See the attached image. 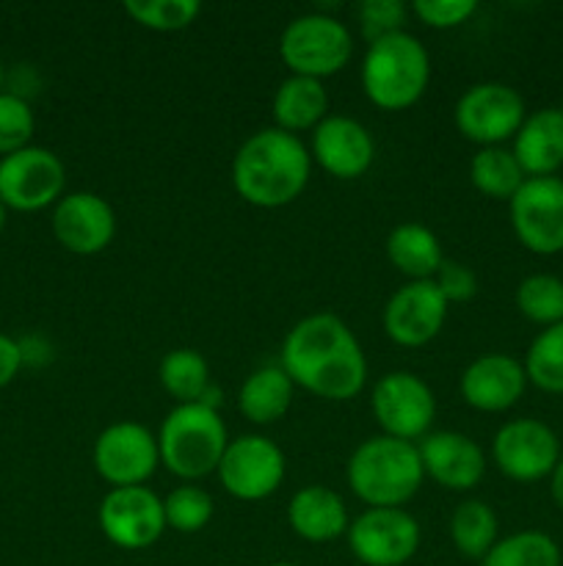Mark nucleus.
<instances>
[{"label": "nucleus", "instance_id": "39", "mask_svg": "<svg viewBox=\"0 0 563 566\" xmlns=\"http://www.w3.org/2000/svg\"><path fill=\"white\" fill-rule=\"evenodd\" d=\"M550 492H552V501L557 503V509H563V453L550 475Z\"/></svg>", "mask_w": 563, "mask_h": 566}, {"label": "nucleus", "instance_id": "22", "mask_svg": "<svg viewBox=\"0 0 563 566\" xmlns=\"http://www.w3.org/2000/svg\"><path fill=\"white\" fill-rule=\"evenodd\" d=\"M287 523L304 542L323 545L348 534V509L334 490L312 484L298 490L287 503Z\"/></svg>", "mask_w": 563, "mask_h": 566}, {"label": "nucleus", "instance_id": "16", "mask_svg": "<svg viewBox=\"0 0 563 566\" xmlns=\"http://www.w3.org/2000/svg\"><path fill=\"white\" fill-rule=\"evenodd\" d=\"M447 307L450 304L445 302L434 280L406 282L384 304L381 324L392 343L403 348H419L428 346L439 335L447 318Z\"/></svg>", "mask_w": 563, "mask_h": 566}, {"label": "nucleus", "instance_id": "6", "mask_svg": "<svg viewBox=\"0 0 563 566\" xmlns=\"http://www.w3.org/2000/svg\"><path fill=\"white\" fill-rule=\"evenodd\" d=\"M351 31L337 17L320 14V11L287 22L279 39V55L287 70L293 75L315 77V81L337 75L351 61Z\"/></svg>", "mask_w": 563, "mask_h": 566}, {"label": "nucleus", "instance_id": "19", "mask_svg": "<svg viewBox=\"0 0 563 566\" xmlns=\"http://www.w3.org/2000/svg\"><path fill=\"white\" fill-rule=\"evenodd\" d=\"M428 479L453 492H467L486 475V457L478 442L458 431H434L417 446Z\"/></svg>", "mask_w": 563, "mask_h": 566}, {"label": "nucleus", "instance_id": "35", "mask_svg": "<svg viewBox=\"0 0 563 566\" xmlns=\"http://www.w3.org/2000/svg\"><path fill=\"white\" fill-rule=\"evenodd\" d=\"M359 28L368 44L403 31L406 25V6L401 0H362L357 9Z\"/></svg>", "mask_w": 563, "mask_h": 566}, {"label": "nucleus", "instance_id": "9", "mask_svg": "<svg viewBox=\"0 0 563 566\" xmlns=\"http://www.w3.org/2000/svg\"><path fill=\"white\" fill-rule=\"evenodd\" d=\"M370 407L381 431L403 442L423 440L436 418L434 392L408 370H392L381 376L370 396Z\"/></svg>", "mask_w": 563, "mask_h": 566}, {"label": "nucleus", "instance_id": "33", "mask_svg": "<svg viewBox=\"0 0 563 566\" xmlns=\"http://www.w3.org/2000/svg\"><path fill=\"white\" fill-rule=\"evenodd\" d=\"M213 497L202 486L182 484L163 497L166 528L177 534H196L213 520Z\"/></svg>", "mask_w": 563, "mask_h": 566}, {"label": "nucleus", "instance_id": "41", "mask_svg": "<svg viewBox=\"0 0 563 566\" xmlns=\"http://www.w3.org/2000/svg\"><path fill=\"white\" fill-rule=\"evenodd\" d=\"M270 566H298V564H293V562H276V564H270Z\"/></svg>", "mask_w": 563, "mask_h": 566}, {"label": "nucleus", "instance_id": "20", "mask_svg": "<svg viewBox=\"0 0 563 566\" xmlns=\"http://www.w3.org/2000/svg\"><path fill=\"white\" fill-rule=\"evenodd\" d=\"M461 398L478 412H506L528 387V374L519 359L508 354H484L461 374Z\"/></svg>", "mask_w": 563, "mask_h": 566}, {"label": "nucleus", "instance_id": "3", "mask_svg": "<svg viewBox=\"0 0 563 566\" xmlns=\"http://www.w3.org/2000/svg\"><path fill=\"white\" fill-rule=\"evenodd\" d=\"M346 479L368 509H403L423 486L425 470L414 442L379 434L359 442L346 464Z\"/></svg>", "mask_w": 563, "mask_h": 566}, {"label": "nucleus", "instance_id": "32", "mask_svg": "<svg viewBox=\"0 0 563 566\" xmlns=\"http://www.w3.org/2000/svg\"><path fill=\"white\" fill-rule=\"evenodd\" d=\"M121 9L141 28H149V31L158 33H171L185 31L188 25H193L202 6L196 0H125Z\"/></svg>", "mask_w": 563, "mask_h": 566}, {"label": "nucleus", "instance_id": "23", "mask_svg": "<svg viewBox=\"0 0 563 566\" xmlns=\"http://www.w3.org/2000/svg\"><path fill=\"white\" fill-rule=\"evenodd\" d=\"M326 111H329V94H326L323 81L301 75H290L287 81H282L274 94V103H270L276 127L293 133V136L315 130L329 116Z\"/></svg>", "mask_w": 563, "mask_h": 566}, {"label": "nucleus", "instance_id": "26", "mask_svg": "<svg viewBox=\"0 0 563 566\" xmlns=\"http://www.w3.org/2000/svg\"><path fill=\"white\" fill-rule=\"evenodd\" d=\"M450 542L464 558L484 562L486 553L497 545V514L489 503L484 501H464L458 503L450 517Z\"/></svg>", "mask_w": 563, "mask_h": 566}, {"label": "nucleus", "instance_id": "4", "mask_svg": "<svg viewBox=\"0 0 563 566\" xmlns=\"http://www.w3.org/2000/svg\"><path fill=\"white\" fill-rule=\"evenodd\" d=\"M362 92L375 108L406 111L425 94L431 81V59L417 36L390 33L368 44L362 59Z\"/></svg>", "mask_w": 563, "mask_h": 566}, {"label": "nucleus", "instance_id": "36", "mask_svg": "<svg viewBox=\"0 0 563 566\" xmlns=\"http://www.w3.org/2000/svg\"><path fill=\"white\" fill-rule=\"evenodd\" d=\"M412 11L417 20L428 28H458L478 11L475 0H414Z\"/></svg>", "mask_w": 563, "mask_h": 566}, {"label": "nucleus", "instance_id": "13", "mask_svg": "<svg viewBox=\"0 0 563 566\" xmlns=\"http://www.w3.org/2000/svg\"><path fill=\"white\" fill-rule=\"evenodd\" d=\"M99 531L121 551H147L163 536V501L149 486H121L103 497L97 512Z\"/></svg>", "mask_w": 563, "mask_h": 566}, {"label": "nucleus", "instance_id": "18", "mask_svg": "<svg viewBox=\"0 0 563 566\" xmlns=\"http://www.w3.org/2000/svg\"><path fill=\"white\" fill-rule=\"evenodd\" d=\"M309 155L337 180H357L373 164L375 144L362 122L351 116H326L312 130Z\"/></svg>", "mask_w": 563, "mask_h": 566}, {"label": "nucleus", "instance_id": "24", "mask_svg": "<svg viewBox=\"0 0 563 566\" xmlns=\"http://www.w3.org/2000/svg\"><path fill=\"white\" fill-rule=\"evenodd\" d=\"M386 258L403 276H408V282L434 280L445 263L436 232L423 224H414V221L397 224L386 235Z\"/></svg>", "mask_w": 563, "mask_h": 566}, {"label": "nucleus", "instance_id": "30", "mask_svg": "<svg viewBox=\"0 0 563 566\" xmlns=\"http://www.w3.org/2000/svg\"><path fill=\"white\" fill-rule=\"evenodd\" d=\"M524 374L539 390L563 396V321L546 326L528 348L524 357Z\"/></svg>", "mask_w": 563, "mask_h": 566}, {"label": "nucleus", "instance_id": "5", "mask_svg": "<svg viewBox=\"0 0 563 566\" xmlns=\"http://www.w3.org/2000/svg\"><path fill=\"white\" fill-rule=\"evenodd\" d=\"M230 446L219 409L204 403H177L158 431L160 464L182 481L215 473Z\"/></svg>", "mask_w": 563, "mask_h": 566}, {"label": "nucleus", "instance_id": "37", "mask_svg": "<svg viewBox=\"0 0 563 566\" xmlns=\"http://www.w3.org/2000/svg\"><path fill=\"white\" fill-rule=\"evenodd\" d=\"M434 282L447 304H464L469 302V298H475V293H478V276H475V271L461 263H453V260H445V263H442Z\"/></svg>", "mask_w": 563, "mask_h": 566}, {"label": "nucleus", "instance_id": "38", "mask_svg": "<svg viewBox=\"0 0 563 566\" xmlns=\"http://www.w3.org/2000/svg\"><path fill=\"white\" fill-rule=\"evenodd\" d=\"M22 357H25V354H22L20 343L11 340L9 335L0 332V390H3V387L17 376V370H20L22 365Z\"/></svg>", "mask_w": 563, "mask_h": 566}, {"label": "nucleus", "instance_id": "42", "mask_svg": "<svg viewBox=\"0 0 563 566\" xmlns=\"http://www.w3.org/2000/svg\"><path fill=\"white\" fill-rule=\"evenodd\" d=\"M0 88H3V64H0Z\"/></svg>", "mask_w": 563, "mask_h": 566}, {"label": "nucleus", "instance_id": "11", "mask_svg": "<svg viewBox=\"0 0 563 566\" xmlns=\"http://www.w3.org/2000/svg\"><path fill=\"white\" fill-rule=\"evenodd\" d=\"M66 171L55 153L25 147L0 158V202L20 213L50 208L61 199Z\"/></svg>", "mask_w": 563, "mask_h": 566}, {"label": "nucleus", "instance_id": "25", "mask_svg": "<svg viewBox=\"0 0 563 566\" xmlns=\"http://www.w3.org/2000/svg\"><path fill=\"white\" fill-rule=\"evenodd\" d=\"M293 392H296V385L282 370V365H265V368L248 374L237 403H241V412L248 423L270 426L285 418L293 403Z\"/></svg>", "mask_w": 563, "mask_h": 566}, {"label": "nucleus", "instance_id": "7", "mask_svg": "<svg viewBox=\"0 0 563 566\" xmlns=\"http://www.w3.org/2000/svg\"><path fill=\"white\" fill-rule=\"evenodd\" d=\"M458 133L480 147H502L524 122V99L506 83H475L458 97L453 111Z\"/></svg>", "mask_w": 563, "mask_h": 566}, {"label": "nucleus", "instance_id": "15", "mask_svg": "<svg viewBox=\"0 0 563 566\" xmlns=\"http://www.w3.org/2000/svg\"><path fill=\"white\" fill-rule=\"evenodd\" d=\"M497 470L511 481H541L552 475L561 459V440L546 423L533 418L508 420L491 442Z\"/></svg>", "mask_w": 563, "mask_h": 566}, {"label": "nucleus", "instance_id": "34", "mask_svg": "<svg viewBox=\"0 0 563 566\" xmlns=\"http://www.w3.org/2000/svg\"><path fill=\"white\" fill-rule=\"evenodd\" d=\"M33 111L22 97L9 92H0V155L20 153V149L31 147L33 136Z\"/></svg>", "mask_w": 563, "mask_h": 566}, {"label": "nucleus", "instance_id": "1", "mask_svg": "<svg viewBox=\"0 0 563 566\" xmlns=\"http://www.w3.org/2000/svg\"><path fill=\"white\" fill-rule=\"evenodd\" d=\"M279 365L293 385L326 401H351L364 390L368 359L342 318L315 313L298 321L282 343Z\"/></svg>", "mask_w": 563, "mask_h": 566}, {"label": "nucleus", "instance_id": "8", "mask_svg": "<svg viewBox=\"0 0 563 566\" xmlns=\"http://www.w3.org/2000/svg\"><path fill=\"white\" fill-rule=\"evenodd\" d=\"M158 464V437L136 420L110 423L94 442V470L105 484H110V490L144 486Z\"/></svg>", "mask_w": 563, "mask_h": 566}, {"label": "nucleus", "instance_id": "10", "mask_svg": "<svg viewBox=\"0 0 563 566\" xmlns=\"http://www.w3.org/2000/svg\"><path fill=\"white\" fill-rule=\"evenodd\" d=\"M285 453L263 434H243L230 440L219 464V481L237 501H265L285 481Z\"/></svg>", "mask_w": 563, "mask_h": 566}, {"label": "nucleus", "instance_id": "27", "mask_svg": "<svg viewBox=\"0 0 563 566\" xmlns=\"http://www.w3.org/2000/svg\"><path fill=\"white\" fill-rule=\"evenodd\" d=\"M524 171L511 149L506 147H480L478 155L469 160V182L489 199H508L524 186Z\"/></svg>", "mask_w": 563, "mask_h": 566}, {"label": "nucleus", "instance_id": "31", "mask_svg": "<svg viewBox=\"0 0 563 566\" xmlns=\"http://www.w3.org/2000/svg\"><path fill=\"white\" fill-rule=\"evenodd\" d=\"M517 307L533 324L555 326L563 321V280L552 274L524 276L517 287Z\"/></svg>", "mask_w": 563, "mask_h": 566}, {"label": "nucleus", "instance_id": "28", "mask_svg": "<svg viewBox=\"0 0 563 566\" xmlns=\"http://www.w3.org/2000/svg\"><path fill=\"white\" fill-rule=\"evenodd\" d=\"M160 385L177 403H199L210 387L208 359L196 348H174L160 359Z\"/></svg>", "mask_w": 563, "mask_h": 566}, {"label": "nucleus", "instance_id": "21", "mask_svg": "<svg viewBox=\"0 0 563 566\" xmlns=\"http://www.w3.org/2000/svg\"><path fill=\"white\" fill-rule=\"evenodd\" d=\"M511 153L524 177H555L563 166V108H541L524 116Z\"/></svg>", "mask_w": 563, "mask_h": 566}, {"label": "nucleus", "instance_id": "2", "mask_svg": "<svg viewBox=\"0 0 563 566\" xmlns=\"http://www.w3.org/2000/svg\"><path fill=\"white\" fill-rule=\"evenodd\" d=\"M312 155L304 142L279 127L252 133L232 158V186L254 208H285L304 193Z\"/></svg>", "mask_w": 563, "mask_h": 566}, {"label": "nucleus", "instance_id": "29", "mask_svg": "<svg viewBox=\"0 0 563 566\" xmlns=\"http://www.w3.org/2000/svg\"><path fill=\"white\" fill-rule=\"evenodd\" d=\"M480 566H561V547L541 531H519L497 539Z\"/></svg>", "mask_w": 563, "mask_h": 566}, {"label": "nucleus", "instance_id": "14", "mask_svg": "<svg viewBox=\"0 0 563 566\" xmlns=\"http://www.w3.org/2000/svg\"><path fill=\"white\" fill-rule=\"evenodd\" d=\"M508 205H511V227L524 249L535 254L563 252L561 177H528Z\"/></svg>", "mask_w": 563, "mask_h": 566}, {"label": "nucleus", "instance_id": "17", "mask_svg": "<svg viewBox=\"0 0 563 566\" xmlns=\"http://www.w3.org/2000/svg\"><path fill=\"white\" fill-rule=\"evenodd\" d=\"M53 235L66 252L97 254L108 249L116 235V213L99 193L75 191L66 193L53 208Z\"/></svg>", "mask_w": 563, "mask_h": 566}, {"label": "nucleus", "instance_id": "40", "mask_svg": "<svg viewBox=\"0 0 563 566\" xmlns=\"http://www.w3.org/2000/svg\"><path fill=\"white\" fill-rule=\"evenodd\" d=\"M3 227H6V205L0 202V232H3Z\"/></svg>", "mask_w": 563, "mask_h": 566}, {"label": "nucleus", "instance_id": "12", "mask_svg": "<svg viewBox=\"0 0 563 566\" xmlns=\"http://www.w3.org/2000/svg\"><path fill=\"white\" fill-rule=\"evenodd\" d=\"M348 547L364 566H403L419 551V523L406 509H368L348 525Z\"/></svg>", "mask_w": 563, "mask_h": 566}]
</instances>
